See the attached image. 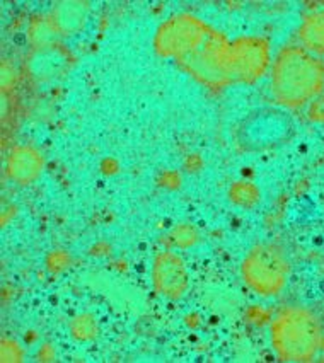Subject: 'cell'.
Here are the masks:
<instances>
[{
    "label": "cell",
    "instance_id": "6da1fadb",
    "mask_svg": "<svg viewBox=\"0 0 324 363\" xmlns=\"http://www.w3.org/2000/svg\"><path fill=\"white\" fill-rule=\"evenodd\" d=\"M324 63L301 46H289L276 57L272 72L273 96L287 108H301L321 94Z\"/></svg>",
    "mask_w": 324,
    "mask_h": 363
},
{
    "label": "cell",
    "instance_id": "7a4b0ae2",
    "mask_svg": "<svg viewBox=\"0 0 324 363\" xmlns=\"http://www.w3.org/2000/svg\"><path fill=\"white\" fill-rule=\"evenodd\" d=\"M321 328L318 319L306 309L284 311L272 328L273 348L287 362H307L321 346Z\"/></svg>",
    "mask_w": 324,
    "mask_h": 363
},
{
    "label": "cell",
    "instance_id": "3957f363",
    "mask_svg": "<svg viewBox=\"0 0 324 363\" xmlns=\"http://www.w3.org/2000/svg\"><path fill=\"white\" fill-rule=\"evenodd\" d=\"M296 133L292 116L276 108H262L247 115L235 130V142L246 152H263L287 143Z\"/></svg>",
    "mask_w": 324,
    "mask_h": 363
},
{
    "label": "cell",
    "instance_id": "277c9868",
    "mask_svg": "<svg viewBox=\"0 0 324 363\" xmlns=\"http://www.w3.org/2000/svg\"><path fill=\"white\" fill-rule=\"evenodd\" d=\"M290 263L285 252L273 244L252 247L242 263V277L255 292L276 295L289 280Z\"/></svg>",
    "mask_w": 324,
    "mask_h": 363
},
{
    "label": "cell",
    "instance_id": "5b68a950",
    "mask_svg": "<svg viewBox=\"0 0 324 363\" xmlns=\"http://www.w3.org/2000/svg\"><path fill=\"white\" fill-rule=\"evenodd\" d=\"M229 43L218 33L208 29L203 40L191 52L179 58L195 77L210 86H224L229 77Z\"/></svg>",
    "mask_w": 324,
    "mask_h": 363
},
{
    "label": "cell",
    "instance_id": "8992f818",
    "mask_svg": "<svg viewBox=\"0 0 324 363\" xmlns=\"http://www.w3.org/2000/svg\"><path fill=\"white\" fill-rule=\"evenodd\" d=\"M270 65V48L259 38H242L229 46V77L242 82H255Z\"/></svg>",
    "mask_w": 324,
    "mask_h": 363
},
{
    "label": "cell",
    "instance_id": "52a82bcc",
    "mask_svg": "<svg viewBox=\"0 0 324 363\" xmlns=\"http://www.w3.org/2000/svg\"><path fill=\"white\" fill-rule=\"evenodd\" d=\"M207 33L208 28L196 18H191V16L174 18L164 24L159 31L157 50L162 55H174L181 58L191 52Z\"/></svg>",
    "mask_w": 324,
    "mask_h": 363
},
{
    "label": "cell",
    "instance_id": "ba28073f",
    "mask_svg": "<svg viewBox=\"0 0 324 363\" xmlns=\"http://www.w3.org/2000/svg\"><path fill=\"white\" fill-rule=\"evenodd\" d=\"M155 289L167 297H179L188 286V272L183 261L172 252H164L155 259L154 266Z\"/></svg>",
    "mask_w": 324,
    "mask_h": 363
},
{
    "label": "cell",
    "instance_id": "9c48e42d",
    "mask_svg": "<svg viewBox=\"0 0 324 363\" xmlns=\"http://www.w3.org/2000/svg\"><path fill=\"white\" fill-rule=\"evenodd\" d=\"M70 63V55L62 46L36 48L29 57L28 70L36 80H52L62 75Z\"/></svg>",
    "mask_w": 324,
    "mask_h": 363
},
{
    "label": "cell",
    "instance_id": "30bf717a",
    "mask_svg": "<svg viewBox=\"0 0 324 363\" xmlns=\"http://www.w3.org/2000/svg\"><path fill=\"white\" fill-rule=\"evenodd\" d=\"M50 19L60 35H75L87 19V4L77 0L58 2L53 7Z\"/></svg>",
    "mask_w": 324,
    "mask_h": 363
},
{
    "label": "cell",
    "instance_id": "8fae6325",
    "mask_svg": "<svg viewBox=\"0 0 324 363\" xmlns=\"http://www.w3.org/2000/svg\"><path fill=\"white\" fill-rule=\"evenodd\" d=\"M43 160L31 147H18L12 150L9 157V176L21 184H28L35 181L40 174Z\"/></svg>",
    "mask_w": 324,
    "mask_h": 363
},
{
    "label": "cell",
    "instance_id": "7c38bea8",
    "mask_svg": "<svg viewBox=\"0 0 324 363\" xmlns=\"http://www.w3.org/2000/svg\"><path fill=\"white\" fill-rule=\"evenodd\" d=\"M301 41L307 52L324 53V9L314 12L301 28Z\"/></svg>",
    "mask_w": 324,
    "mask_h": 363
},
{
    "label": "cell",
    "instance_id": "4fadbf2b",
    "mask_svg": "<svg viewBox=\"0 0 324 363\" xmlns=\"http://www.w3.org/2000/svg\"><path fill=\"white\" fill-rule=\"evenodd\" d=\"M60 33L53 26L52 19H38L31 26V40L36 45V48H48L55 46L57 36Z\"/></svg>",
    "mask_w": 324,
    "mask_h": 363
},
{
    "label": "cell",
    "instance_id": "5bb4252c",
    "mask_svg": "<svg viewBox=\"0 0 324 363\" xmlns=\"http://www.w3.org/2000/svg\"><path fill=\"white\" fill-rule=\"evenodd\" d=\"M234 200L241 205H252L258 200V191L251 186V184H239L234 189Z\"/></svg>",
    "mask_w": 324,
    "mask_h": 363
},
{
    "label": "cell",
    "instance_id": "9a60e30c",
    "mask_svg": "<svg viewBox=\"0 0 324 363\" xmlns=\"http://www.w3.org/2000/svg\"><path fill=\"white\" fill-rule=\"evenodd\" d=\"M309 118L318 123H324V98H318L311 103Z\"/></svg>",
    "mask_w": 324,
    "mask_h": 363
},
{
    "label": "cell",
    "instance_id": "2e32d148",
    "mask_svg": "<svg viewBox=\"0 0 324 363\" xmlns=\"http://www.w3.org/2000/svg\"><path fill=\"white\" fill-rule=\"evenodd\" d=\"M321 345L324 346V336H323V340H321Z\"/></svg>",
    "mask_w": 324,
    "mask_h": 363
}]
</instances>
